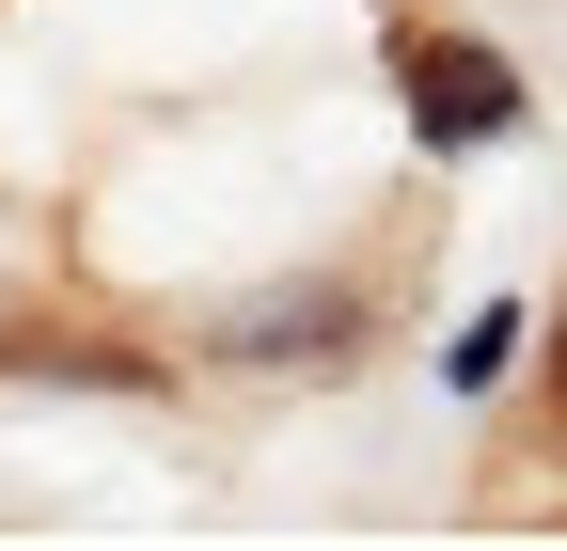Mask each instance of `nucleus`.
Here are the masks:
<instances>
[{
	"label": "nucleus",
	"mask_w": 567,
	"mask_h": 551,
	"mask_svg": "<svg viewBox=\"0 0 567 551\" xmlns=\"http://www.w3.org/2000/svg\"><path fill=\"white\" fill-rule=\"evenodd\" d=\"M551 426H567V363H551Z\"/></svg>",
	"instance_id": "obj_3"
},
{
	"label": "nucleus",
	"mask_w": 567,
	"mask_h": 551,
	"mask_svg": "<svg viewBox=\"0 0 567 551\" xmlns=\"http://www.w3.org/2000/svg\"><path fill=\"white\" fill-rule=\"evenodd\" d=\"M394 80H410V126H425L442 158H457V143H520V126H536L505 48H457V32H425V17L394 32Z\"/></svg>",
	"instance_id": "obj_2"
},
{
	"label": "nucleus",
	"mask_w": 567,
	"mask_h": 551,
	"mask_svg": "<svg viewBox=\"0 0 567 551\" xmlns=\"http://www.w3.org/2000/svg\"><path fill=\"white\" fill-rule=\"evenodd\" d=\"M379 331H394V284H363V268H284V284L205 300L189 363L237 378V394H331V378L379 363Z\"/></svg>",
	"instance_id": "obj_1"
}]
</instances>
